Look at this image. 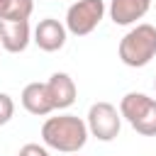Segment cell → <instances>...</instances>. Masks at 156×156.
I'll return each mask as SVG.
<instances>
[{"instance_id": "9c48e42d", "label": "cell", "mask_w": 156, "mask_h": 156, "mask_svg": "<svg viewBox=\"0 0 156 156\" xmlns=\"http://www.w3.org/2000/svg\"><path fill=\"white\" fill-rule=\"evenodd\" d=\"M46 88H49L54 110H68L76 102V98H78V88H76L73 78L68 73H63V71L51 73V78L46 80Z\"/></svg>"}, {"instance_id": "3957f363", "label": "cell", "mask_w": 156, "mask_h": 156, "mask_svg": "<svg viewBox=\"0 0 156 156\" xmlns=\"http://www.w3.org/2000/svg\"><path fill=\"white\" fill-rule=\"evenodd\" d=\"M119 115L132 124V129L141 136H156V98L146 93H127L119 100Z\"/></svg>"}, {"instance_id": "8992f818", "label": "cell", "mask_w": 156, "mask_h": 156, "mask_svg": "<svg viewBox=\"0 0 156 156\" xmlns=\"http://www.w3.org/2000/svg\"><path fill=\"white\" fill-rule=\"evenodd\" d=\"M66 37H68L66 24L58 22V20H54V17L39 20V24H37L34 32H32V41H34L41 51H46V54H54V51L63 49Z\"/></svg>"}, {"instance_id": "ba28073f", "label": "cell", "mask_w": 156, "mask_h": 156, "mask_svg": "<svg viewBox=\"0 0 156 156\" xmlns=\"http://www.w3.org/2000/svg\"><path fill=\"white\" fill-rule=\"evenodd\" d=\"M149 10H151V0H110L107 5L110 20L119 27L136 24V20H141Z\"/></svg>"}, {"instance_id": "277c9868", "label": "cell", "mask_w": 156, "mask_h": 156, "mask_svg": "<svg viewBox=\"0 0 156 156\" xmlns=\"http://www.w3.org/2000/svg\"><path fill=\"white\" fill-rule=\"evenodd\" d=\"M107 7L105 0H76L68 10H66V32L73 37H85L90 34L105 17Z\"/></svg>"}, {"instance_id": "52a82bcc", "label": "cell", "mask_w": 156, "mask_h": 156, "mask_svg": "<svg viewBox=\"0 0 156 156\" xmlns=\"http://www.w3.org/2000/svg\"><path fill=\"white\" fill-rule=\"evenodd\" d=\"M32 41L29 20H0V46L10 54H22Z\"/></svg>"}, {"instance_id": "7a4b0ae2", "label": "cell", "mask_w": 156, "mask_h": 156, "mask_svg": "<svg viewBox=\"0 0 156 156\" xmlns=\"http://www.w3.org/2000/svg\"><path fill=\"white\" fill-rule=\"evenodd\" d=\"M156 56V27L149 22L134 24L119 39V58L129 68H144Z\"/></svg>"}, {"instance_id": "5bb4252c", "label": "cell", "mask_w": 156, "mask_h": 156, "mask_svg": "<svg viewBox=\"0 0 156 156\" xmlns=\"http://www.w3.org/2000/svg\"><path fill=\"white\" fill-rule=\"evenodd\" d=\"M154 90H156V78H154Z\"/></svg>"}, {"instance_id": "6da1fadb", "label": "cell", "mask_w": 156, "mask_h": 156, "mask_svg": "<svg viewBox=\"0 0 156 156\" xmlns=\"http://www.w3.org/2000/svg\"><path fill=\"white\" fill-rule=\"evenodd\" d=\"M88 127L85 119L78 115H58L49 117L41 124V141L46 149L61 151V154H78L88 141Z\"/></svg>"}, {"instance_id": "8fae6325", "label": "cell", "mask_w": 156, "mask_h": 156, "mask_svg": "<svg viewBox=\"0 0 156 156\" xmlns=\"http://www.w3.org/2000/svg\"><path fill=\"white\" fill-rule=\"evenodd\" d=\"M34 0H0V20H29Z\"/></svg>"}, {"instance_id": "30bf717a", "label": "cell", "mask_w": 156, "mask_h": 156, "mask_svg": "<svg viewBox=\"0 0 156 156\" xmlns=\"http://www.w3.org/2000/svg\"><path fill=\"white\" fill-rule=\"evenodd\" d=\"M20 100H22V107H24L29 115L44 117V115L54 112V102H51V95H49V88H46V83H39V80H34V83H27V85L22 88V95H20Z\"/></svg>"}, {"instance_id": "4fadbf2b", "label": "cell", "mask_w": 156, "mask_h": 156, "mask_svg": "<svg viewBox=\"0 0 156 156\" xmlns=\"http://www.w3.org/2000/svg\"><path fill=\"white\" fill-rule=\"evenodd\" d=\"M17 156H49V149L44 146V144H24L20 151H17Z\"/></svg>"}, {"instance_id": "7c38bea8", "label": "cell", "mask_w": 156, "mask_h": 156, "mask_svg": "<svg viewBox=\"0 0 156 156\" xmlns=\"http://www.w3.org/2000/svg\"><path fill=\"white\" fill-rule=\"evenodd\" d=\"M15 115V100L7 95V93H0V127L7 124Z\"/></svg>"}, {"instance_id": "5b68a950", "label": "cell", "mask_w": 156, "mask_h": 156, "mask_svg": "<svg viewBox=\"0 0 156 156\" xmlns=\"http://www.w3.org/2000/svg\"><path fill=\"white\" fill-rule=\"evenodd\" d=\"M85 127H88V134L95 136L98 141H112L119 136L122 115L112 102L100 100V102L90 105V110L85 115Z\"/></svg>"}]
</instances>
